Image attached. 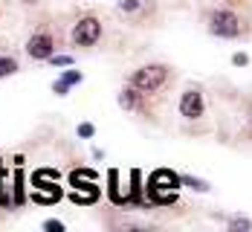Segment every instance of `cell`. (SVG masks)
I'll list each match as a JSON object with an SVG mask.
<instances>
[{"mask_svg":"<svg viewBox=\"0 0 252 232\" xmlns=\"http://www.w3.org/2000/svg\"><path fill=\"white\" fill-rule=\"evenodd\" d=\"M200 21L212 38L244 41L252 32V0H212Z\"/></svg>","mask_w":252,"mask_h":232,"instance_id":"obj_1","label":"cell"},{"mask_svg":"<svg viewBox=\"0 0 252 232\" xmlns=\"http://www.w3.org/2000/svg\"><path fill=\"white\" fill-rule=\"evenodd\" d=\"M110 41V21L99 6H76L67 15V50L93 52Z\"/></svg>","mask_w":252,"mask_h":232,"instance_id":"obj_2","label":"cell"},{"mask_svg":"<svg viewBox=\"0 0 252 232\" xmlns=\"http://www.w3.org/2000/svg\"><path fill=\"white\" fill-rule=\"evenodd\" d=\"M67 50V24H61V15L41 12L24 41V55L32 64H47L55 52Z\"/></svg>","mask_w":252,"mask_h":232,"instance_id":"obj_3","label":"cell"},{"mask_svg":"<svg viewBox=\"0 0 252 232\" xmlns=\"http://www.w3.org/2000/svg\"><path fill=\"white\" fill-rule=\"evenodd\" d=\"M177 81H180L177 67L168 64V61H145V64L133 67L125 76V84H130L133 90H139L142 96H148L159 107L168 102V96L177 90Z\"/></svg>","mask_w":252,"mask_h":232,"instance_id":"obj_4","label":"cell"},{"mask_svg":"<svg viewBox=\"0 0 252 232\" xmlns=\"http://www.w3.org/2000/svg\"><path fill=\"white\" fill-rule=\"evenodd\" d=\"M116 18L130 29H154L162 21V0H116Z\"/></svg>","mask_w":252,"mask_h":232,"instance_id":"obj_5","label":"cell"},{"mask_svg":"<svg viewBox=\"0 0 252 232\" xmlns=\"http://www.w3.org/2000/svg\"><path fill=\"white\" fill-rule=\"evenodd\" d=\"M116 102H119V107H122L125 113L142 119V122H148V125H157V122H159V104H154L148 96H142V93L133 90L130 84H122V87H119Z\"/></svg>","mask_w":252,"mask_h":232,"instance_id":"obj_6","label":"cell"},{"mask_svg":"<svg viewBox=\"0 0 252 232\" xmlns=\"http://www.w3.org/2000/svg\"><path fill=\"white\" fill-rule=\"evenodd\" d=\"M177 110H180V119L183 122H203L206 119V110H209L206 107V90H203V84L189 81L183 87V93H180Z\"/></svg>","mask_w":252,"mask_h":232,"instance_id":"obj_7","label":"cell"},{"mask_svg":"<svg viewBox=\"0 0 252 232\" xmlns=\"http://www.w3.org/2000/svg\"><path fill=\"white\" fill-rule=\"evenodd\" d=\"M84 81V76H81V70H64L61 76L55 78V84H52V93L55 96H67L76 84H81Z\"/></svg>","mask_w":252,"mask_h":232,"instance_id":"obj_8","label":"cell"},{"mask_svg":"<svg viewBox=\"0 0 252 232\" xmlns=\"http://www.w3.org/2000/svg\"><path fill=\"white\" fill-rule=\"evenodd\" d=\"M15 73H21V58H18L15 50H9L0 55V78H9V76H15Z\"/></svg>","mask_w":252,"mask_h":232,"instance_id":"obj_9","label":"cell"},{"mask_svg":"<svg viewBox=\"0 0 252 232\" xmlns=\"http://www.w3.org/2000/svg\"><path fill=\"white\" fill-rule=\"evenodd\" d=\"M229 230H252V221L250 218H232L229 221Z\"/></svg>","mask_w":252,"mask_h":232,"instance_id":"obj_10","label":"cell"},{"mask_svg":"<svg viewBox=\"0 0 252 232\" xmlns=\"http://www.w3.org/2000/svg\"><path fill=\"white\" fill-rule=\"evenodd\" d=\"M244 139H250V142H252V102H250L247 116H244Z\"/></svg>","mask_w":252,"mask_h":232,"instance_id":"obj_11","label":"cell"},{"mask_svg":"<svg viewBox=\"0 0 252 232\" xmlns=\"http://www.w3.org/2000/svg\"><path fill=\"white\" fill-rule=\"evenodd\" d=\"M180 183H186V186H191V189H197V192H209V183H206V180H194V177H183Z\"/></svg>","mask_w":252,"mask_h":232,"instance_id":"obj_12","label":"cell"},{"mask_svg":"<svg viewBox=\"0 0 252 232\" xmlns=\"http://www.w3.org/2000/svg\"><path fill=\"white\" fill-rule=\"evenodd\" d=\"M47 64H55V67H67V64H73V55H58V52H55V55H52Z\"/></svg>","mask_w":252,"mask_h":232,"instance_id":"obj_13","label":"cell"},{"mask_svg":"<svg viewBox=\"0 0 252 232\" xmlns=\"http://www.w3.org/2000/svg\"><path fill=\"white\" fill-rule=\"evenodd\" d=\"M93 133H96L93 125H78V136H93Z\"/></svg>","mask_w":252,"mask_h":232,"instance_id":"obj_14","label":"cell"},{"mask_svg":"<svg viewBox=\"0 0 252 232\" xmlns=\"http://www.w3.org/2000/svg\"><path fill=\"white\" fill-rule=\"evenodd\" d=\"M232 61H235V64H238V67H244V64H247V61H250V58H247V55H244V52H238V55H235V58H232Z\"/></svg>","mask_w":252,"mask_h":232,"instance_id":"obj_15","label":"cell"},{"mask_svg":"<svg viewBox=\"0 0 252 232\" xmlns=\"http://www.w3.org/2000/svg\"><path fill=\"white\" fill-rule=\"evenodd\" d=\"M12 50V44H9V38H0V55H3V52H9Z\"/></svg>","mask_w":252,"mask_h":232,"instance_id":"obj_16","label":"cell"},{"mask_svg":"<svg viewBox=\"0 0 252 232\" xmlns=\"http://www.w3.org/2000/svg\"><path fill=\"white\" fill-rule=\"evenodd\" d=\"M44 227H50V230H61V227H64V224H61V221H47V224H44Z\"/></svg>","mask_w":252,"mask_h":232,"instance_id":"obj_17","label":"cell"}]
</instances>
